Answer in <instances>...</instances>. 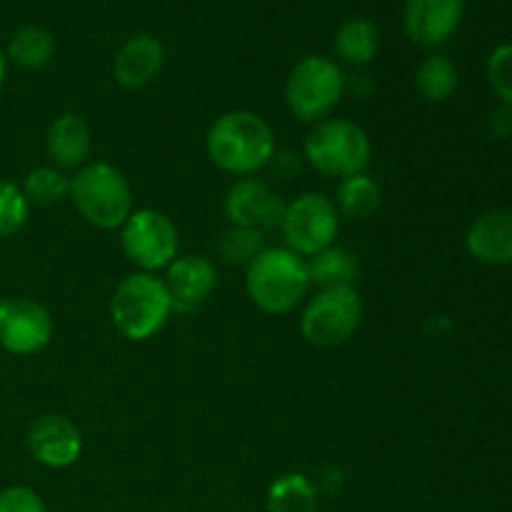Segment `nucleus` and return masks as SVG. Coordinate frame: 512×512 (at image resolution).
I'll use <instances>...</instances> for the list:
<instances>
[{
    "label": "nucleus",
    "mask_w": 512,
    "mask_h": 512,
    "mask_svg": "<svg viewBox=\"0 0 512 512\" xmlns=\"http://www.w3.org/2000/svg\"><path fill=\"white\" fill-rule=\"evenodd\" d=\"M30 203L23 188L0 178V238H10L28 223Z\"/></svg>",
    "instance_id": "26"
},
{
    "label": "nucleus",
    "mask_w": 512,
    "mask_h": 512,
    "mask_svg": "<svg viewBox=\"0 0 512 512\" xmlns=\"http://www.w3.org/2000/svg\"><path fill=\"white\" fill-rule=\"evenodd\" d=\"M5 75H8V58H5V53L0 50V90H3L5 85Z\"/></svg>",
    "instance_id": "30"
},
{
    "label": "nucleus",
    "mask_w": 512,
    "mask_h": 512,
    "mask_svg": "<svg viewBox=\"0 0 512 512\" xmlns=\"http://www.w3.org/2000/svg\"><path fill=\"white\" fill-rule=\"evenodd\" d=\"M93 150V133L83 115L63 113L50 123L45 135V153L55 168H80Z\"/></svg>",
    "instance_id": "17"
},
{
    "label": "nucleus",
    "mask_w": 512,
    "mask_h": 512,
    "mask_svg": "<svg viewBox=\"0 0 512 512\" xmlns=\"http://www.w3.org/2000/svg\"><path fill=\"white\" fill-rule=\"evenodd\" d=\"M173 313L168 288L155 273H133L115 288L110 318L115 330L133 343L155 338Z\"/></svg>",
    "instance_id": "4"
},
{
    "label": "nucleus",
    "mask_w": 512,
    "mask_h": 512,
    "mask_svg": "<svg viewBox=\"0 0 512 512\" xmlns=\"http://www.w3.org/2000/svg\"><path fill=\"white\" fill-rule=\"evenodd\" d=\"M55 55V38L50 30L40 25H25L10 38L5 58L23 70H38L53 60Z\"/></svg>",
    "instance_id": "22"
},
{
    "label": "nucleus",
    "mask_w": 512,
    "mask_h": 512,
    "mask_svg": "<svg viewBox=\"0 0 512 512\" xmlns=\"http://www.w3.org/2000/svg\"><path fill=\"white\" fill-rule=\"evenodd\" d=\"M285 205L288 203L278 193H273L263 180L253 178V175L238 178L225 193V213H228L230 225L258 230L263 235L268 230L280 228Z\"/></svg>",
    "instance_id": "12"
},
{
    "label": "nucleus",
    "mask_w": 512,
    "mask_h": 512,
    "mask_svg": "<svg viewBox=\"0 0 512 512\" xmlns=\"http://www.w3.org/2000/svg\"><path fill=\"white\" fill-rule=\"evenodd\" d=\"M363 320V300L355 288L318 290L300 318L303 338L315 348H338L348 343Z\"/></svg>",
    "instance_id": "7"
},
{
    "label": "nucleus",
    "mask_w": 512,
    "mask_h": 512,
    "mask_svg": "<svg viewBox=\"0 0 512 512\" xmlns=\"http://www.w3.org/2000/svg\"><path fill=\"white\" fill-rule=\"evenodd\" d=\"M348 80L328 55H305L285 80V105L303 123H320L343 100Z\"/></svg>",
    "instance_id": "6"
},
{
    "label": "nucleus",
    "mask_w": 512,
    "mask_h": 512,
    "mask_svg": "<svg viewBox=\"0 0 512 512\" xmlns=\"http://www.w3.org/2000/svg\"><path fill=\"white\" fill-rule=\"evenodd\" d=\"M490 125H493V133L500 135V138H508V135H512V108L510 105H503V108L495 110Z\"/></svg>",
    "instance_id": "29"
},
{
    "label": "nucleus",
    "mask_w": 512,
    "mask_h": 512,
    "mask_svg": "<svg viewBox=\"0 0 512 512\" xmlns=\"http://www.w3.org/2000/svg\"><path fill=\"white\" fill-rule=\"evenodd\" d=\"M340 230V215L333 200L323 193H303L285 205L280 233L285 248L310 258L320 250L335 245Z\"/></svg>",
    "instance_id": "9"
},
{
    "label": "nucleus",
    "mask_w": 512,
    "mask_h": 512,
    "mask_svg": "<svg viewBox=\"0 0 512 512\" xmlns=\"http://www.w3.org/2000/svg\"><path fill=\"white\" fill-rule=\"evenodd\" d=\"M220 258L230 265H250L265 250V235L258 230L230 225L218 240Z\"/></svg>",
    "instance_id": "25"
},
{
    "label": "nucleus",
    "mask_w": 512,
    "mask_h": 512,
    "mask_svg": "<svg viewBox=\"0 0 512 512\" xmlns=\"http://www.w3.org/2000/svg\"><path fill=\"white\" fill-rule=\"evenodd\" d=\"M163 43L153 35H133L118 48L113 60L115 83L128 90H140L153 83L163 70Z\"/></svg>",
    "instance_id": "15"
},
{
    "label": "nucleus",
    "mask_w": 512,
    "mask_h": 512,
    "mask_svg": "<svg viewBox=\"0 0 512 512\" xmlns=\"http://www.w3.org/2000/svg\"><path fill=\"white\" fill-rule=\"evenodd\" d=\"M305 160L328 178H350L365 173L373 155L368 133L353 120L325 118L305 135Z\"/></svg>",
    "instance_id": "5"
},
{
    "label": "nucleus",
    "mask_w": 512,
    "mask_h": 512,
    "mask_svg": "<svg viewBox=\"0 0 512 512\" xmlns=\"http://www.w3.org/2000/svg\"><path fill=\"white\" fill-rule=\"evenodd\" d=\"M25 448L35 463L63 470L78 463L83 455V433L65 415L45 413L25 430Z\"/></svg>",
    "instance_id": "11"
},
{
    "label": "nucleus",
    "mask_w": 512,
    "mask_h": 512,
    "mask_svg": "<svg viewBox=\"0 0 512 512\" xmlns=\"http://www.w3.org/2000/svg\"><path fill=\"white\" fill-rule=\"evenodd\" d=\"M308 265L310 285H318L320 290L328 288H353L358 278V255L343 245H330L320 253L305 258Z\"/></svg>",
    "instance_id": "18"
},
{
    "label": "nucleus",
    "mask_w": 512,
    "mask_h": 512,
    "mask_svg": "<svg viewBox=\"0 0 512 512\" xmlns=\"http://www.w3.org/2000/svg\"><path fill=\"white\" fill-rule=\"evenodd\" d=\"M465 248L478 263H512V210L498 208L478 215L465 235Z\"/></svg>",
    "instance_id": "16"
},
{
    "label": "nucleus",
    "mask_w": 512,
    "mask_h": 512,
    "mask_svg": "<svg viewBox=\"0 0 512 512\" xmlns=\"http://www.w3.org/2000/svg\"><path fill=\"white\" fill-rule=\"evenodd\" d=\"M53 315L33 298L0 300V348L13 355H35L53 340Z\"/></svg>",
    "instance_id": "10"
},
{
    "label": "nucleus",
    "mask_w": 512,
    "mask_h": 512,
    "mask_svg": "<svg viewBox=\"0 0 512 512\" xmlns=\"http://www.w3.org/2000/svg\"><path fill=\"white\" fill-rule=\"evenodd\" d=\"M458 68L448 55L433 53L420 60L415 70V88L430 103H443L458 90Z\"/></svg>",
    "instance_id": "23"
},
{
    "label": "nucleus",
    "mask_w": 512,
    "mask_h": 512,
    "mask_svg": "<svg viewBox=\"0 0 512 512\" xmlns=\"http://www.w3.org/2000/svg\"><path fill=\"white\" fill-rule=\"evenodd\" d=\"M70 200L85 223L100 230L123 228L133 213V188L110 163H88L70 178Z\"/></svg>",
    "instance_id": "3"
},
{
    "label": "nucleus",
    "mask_w": 512,
    "mask_h": 512,
    "mask_svg": "<svg viewBox=\"0 0 512 512\" xmlns=\"http://www.w3.org/2000/svg\"><path fill=\"white\" fill-rule=\"evenodd\" d=\"M318 485L303 473H285L268 488V512H318Z\"/></svg>",
    "instance_id": "21"
},
{
    "label": "nucleus",
    "mask_w": 512,
    "mask_h": 512,
    "mask_svg": "<svg viewBox=\"0 0 512 512\" xmlns=\"http://www.w3.org/2000/svg\"><path fill=\"white\" fill-rule=\"evenodd\" d=\"M245 290L255 308L285 315L298 308L310 290L308 265L290 248H265L245 273Z\"/></svg>",
    "instance_id": "2"
},
{
    "label": "nucleus",
    "mask_w": 512,
    "mask_h": 512,
    "mask_svg": "<svg viewBox=\"0 0 512 512\" xmlns=\"http://www.w3.org/2000/svg\"><path fill=\"white\" fill-rule=\"evenodd\" d=\"M333 203L338 208L340 218L363 223V220H370L380 210L383 190H380L378 180L370 178L368 173L350 175V178L340 180L338 195H335Z\"/></svg>",
    "instance_id": "19"
},
{
    "label": "nucleus",
    "mask_w": 512,
    "mask_h": 512,
    "mask_svg": "<svg viewBox=\"0 0 512 512\" xmlns=\"http://www.w3.org/2000/svg\"><path fill=\"white\" fill-rule=\"evenodd\" d=\"M0 512H48L43 498L28 485H8L0 490Z\"/></svg>",
    "instance_id": "28"
},
{
    "label": "nucleus",
    "mask_w": 512,
    "mask_h": 512,
    "mask_svg": "<svg viewBox=\"0 0 512 512\" xmlns=\"http://www.w3.org/2000/svg\"><path fill=\"white\" fill-rule=\"evenodd\" d=\"M120 245L140 273H158L178 258L180 235L163 210L140 208L120 228Z\"/></svg>",
    "instance_id": "8"
},
{
    "label": "nucleus",
    "mask_w": 512,
    "mask_h": 512,
    "mask_svg": "<svg viewBox=\"0 0 512 512\" xmlns=\"http://www.w3.org/2000/svg\"><path fill=\"white\" fill-rule=\"evenodd\" d=\"M465 13V0H408L403 30L420 48H438L453 38Z\"/></svg>",
    "instance_id": "13"
},
{
    "label": "nucleus",
    "mask_w": 512,
    "mask_h": 512,
    "mask_svg": "<svg viewBox=\"0 0 512 512\" xmlns=\"http://www.w3.org/2000/svg\"><path fill=\"white\" fill-rule=\"evenodd\" d=\"M30 205L50 208V205L63 203L70 198V178L55 165H40L25 175V183L20 185Z\"/></svg>",
    "instance_id": "24"
},
{
    "label": "nucleus",
    "mask_w": 512,
    "mask_h": 512,
    "mask_svg": "<svg viewBox=\"0 0 512 512\" xmlns=\"http://www.w3.org/2000/svg\"><path fill=\"white\" fill-rule=\"evenodd\" d=\"M208 158L223 173L248 178L268 168L275 158V133L268 120L250 110H230L205 135Z\"/></svg>",
    "instance_id": "1"
},
{
    "label": "nucleus",
    "mask_w": 512,
    "mask_h": 512,
    "mask_svg": "<svg viewBox=\"0 0 512 512\" xmlns=\"http://www.w3.org/2000/svg\"><path fill=\"white\" fill-rule=\"evenodd\" d=\"M488 80L503 105L512 108V43L498 45L488 58Z\"/></svg>",
    "instance_id": "27"
},
{
    "label": "nucleus",
    "mask_w": 512,
    "mask_h": 512,
    "mask_svg": "<svg viewBox=\"0 0 512 512\" xmlns=\"http://www.w3.org/2000/svg\"><path fill=\"white\" fill-rule=\"evenodd\" d=\"M163 283L175 313H193L218 288V270L203 255H183L165 268Z\"/></svg>",
    "instance_id": "14"
},
{
    "label": "nucleus",
    "mask_w": 512,
    "mask_h": 512,
    "mask_svg": "<svg viewBox=\"0 0 512 512\" xmlns=\"http://www.w3.org/2000/svg\"><path fill=\"white\" fill-rule=\"evenodd\" d=\"M335 53L343 63L368 65L380 50V30L370 18H348L335 33Z\"/></svg>",
    "instance_id": "20"
}]
</instances>
